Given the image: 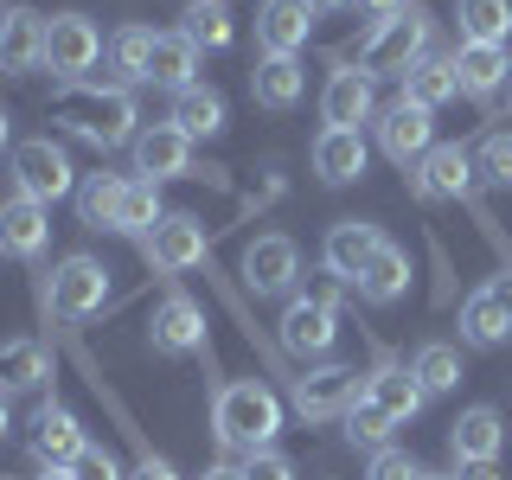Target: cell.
I'll return each mask as SVG.
<instances>
[{"label": "cell", "instance_id": "5b68a950", "mask_svg": "<svg viewBox=\"0 0 512 480\" xmlns=\"http://www.w3.org/2000/svg\"><path fill=\"white\" fill-rule=\"evenodd\" d=\"M333 340H340V295H333V288H308V295L288 301L282 346L295 352V359H320V352H333Z\"/></svg>", "mask_w": 512, "mask_h": 480}, {"label": "cell", "instance_id": "d4e9b609", "mask_svg": "<svg viewBox=\"0 0 512 480\" xmlns=\"http://www.w3.org/2000/svg\"><path fill=\"white\" fill-rule=\"evenodd\" d=\"M461 96V77H455V58H416L410 71H404V103H416V109H429L436 116L442 103H455Z\"/></svg>", "mask_w": 512, "mask_h": 480}, {"label": "cell", "instance_id": "9a60e30c", "mask_svg": "<svg viewBox=\"0 0 512 480\" xmlns=\"http://www.w3.org/2000/svg\"><path fill=\"white\" fill-rule=\"evenodd\" d=\"M45 64V13L32 7H7L0 13V71L7 77H26Z\"/></svg>", "mask_w": 512, "mask_h": 480}, {"label": "cell", "instance_id": "ac0fdd59", "mask_svg": "<svg viewBox=\"0 0 512 480\" xmlns=\"http://www.w3.org/2000/svg\"><path fill=\"white\" fill-rule=\"evenodd\" d=\"M45 244H52V205L13 192V199L0 205V256H26V263H32Z\"/></svg>", "mask_w": 512, "mask_h": 480}, {"label": "cell", "instance_id": "2e32d148", "mask_svg": "<svg viewBox=\"0 0 512 480\" xmlns=\"http://www.w3.org/2000/svg\"><path fill=\"white\" fill-rule=\"evenodd\" d=\"M135 173L141 180H180V173H192V141L180 135L173 122H154L135 135Z\"/></svg>", "mask_w": 512, "mask_h": 480}, {"label": "cell", "instance_id": "bcb514c9", "mask_svg": "<svg viewBox=\"0 0 512 480\" xmlns=\"http://www.w3.org/2000/svg\"><path fill=\"white\" fill-rule=\"evenodd\" d=\"M493 295H500V301H506V314H512V269H506V276H493Z\"/></svg>", "mask_w": 512, "mask_h": 480}, {"label": "cell", "instance_id": "681fc988", "mask_svg": "<svg viewBox=\"0 0 512 480\" xmlns=\"http://www.w3.org/2000/svg\"><path fill=\"white\" fill-rule=\"evenodd\" d=\"M7 141H13V122H7V109H0V154H7Z\"/></svg>", "mask_w": 512, "mask_h": 480}, {"label": "cell", "instance_id": "f907efd6", "mask_svg": "<svg viewBox=\"0 0 512 480\" xmlns=\"http://www.w3.org/2000/svg\"><path fill=\"white\" fill-rule=\"evenodd\" d=\"M39 480H77L71 468H39Z\"/></svg>", "mask_w": 512, "mask_h": 480}, {"label": "cell", "instance_id": "8992f818", "mask_svg": "<svg viewBox=\"0 0 512 480\" xmlns=\"http://www.w3.org/2000/svg\"><path fill=\"white\" fill-rule=\"evenodd\" d=\"M103 58V32H96L84 13H52L45 20V71L64 77V84H84V71Z\"/></svg>", "mask_w": 512, "mask_h": 480}, {"label": "cell", "instance_id": "f1b7e54d", "mask_svg": "<svg viewBox=\"0 0 512 480\" xmlns=\"http://www.w3.org/2000/svg\"><path fill=\"white\" fill-rule=\"evenodd\" d=\"M301 90H308V71H301V58H263L250 71V96L263 109H295Z\"/></svg>", "mask_w": 512, "mask_h": 480}, {"label": "cell", "instance_id": "ffe728a7", "mask_svg": "<svg viewBox=\"0 0 512 480\" xmlns=\"http://www.w3.org/2000/svg\"><path fill=\"white\" fill-rule=\"evenodd\" d=\"M148 340H154V352H199L205 346V308L192 295H167L148 320Z\"/></svg>", "mask_w": 512, "mask_h": 480}, {"label": "cell", "instance_id": "db71d44e", "mask_svg": "<svg viewBox=\"0 0 512 480\" xmlns=\"http://www.w3.org/2000/svg\"><path fill=\"white\" fill-rule=\"evenodd\" d=\"M506 84H512V77H506Z\"/></svg>", "mask_w": 512, "mask_h": 480}, {"label": "cell", "instance_id": "8fae6325", "mask_svg": "<svg viewBox=\"0 0 512 480\" xmlns=\"http://www.w3.org/2000/svg\"><path fill=\"white\" fill-rule=\"evenodd\" d=\"M416 199H468V186H474V160L468 148H455V141H442V148H429L416 167L404 173Z\"/></svg>", "mask_w": 512, "mask_h": 480}, {"label": "cell", "instance_id": "4fadbf2b", "mask_svg": "<svg viewBox=\"0 0 512 480\" xmlns=\"http://www.w3.org/2000/svg\"><path fill=\"white\" fill-rule=\"evenodd\" d=\"M320 116L327 128H359L378 116V77H365L359 64H346V71L327 77V90H320Z\"/></svg>", "mask_w": 512, "mask_h": 480}, {"label": "cell", "instance_id": "60d3db41", "mask_svg": "<svg viewBox=\"0 0 512 480\" xmlns=\"http://www.w3.org/2000/svg\"><path fill=\"white\" fill-rule=\"evenodd\" d=\"M365 480H423V468H416L404 448H378V455H372V474H365Z\"/></svg>", "mask_w": 512, "mask_h": 480}, {"label": "cell", "instance_id": "5bb4252c", "mask_svg": "<svg viewBox=\"0 0 512 480\" xmlns=\"http://www.w3.org/2000/svg\"><path fill=\"white\" fill-rule=\"evenodd\" d=\"M314 32V7L308 0H263L256 7V45L263 58H295Z\"/></svg>", "mask_w": 512, "mask_h": 480}, {"label": "cell", "instance_id": "d590c367", "mask_svg": "<svg viewBox=\"0 0 512 480\" xmlns=\"http://www.w3.org/2000/svg\"><path fill=\"white\" fill-rule=\"evenodd\" d=\"M391 429H397V423H391V416H384L365 391L352 397V410H346V442H352V448H372V455H378V448H391Z\"/></svg>", "mask_w": 512, "mask_h": 480}, {"label": "cell", "instance_id": "4dcf8cb0", "mask_svg": "<svg viewBox=\"0 0 512 480\" xmlns=\"http://www.w3.org/2000/svg\"><path fill=\"white\" fill-rule=\"evenodd\" d=\"M352 288H359V301H378V308H384V301H397L410 288V256L397 250V244H378L372 263H365V276L352 282Z\"/></svg>", "mask_w": 512, "mask_h": 480}, {"label": "cell", "instance_id": "52a82bcc", "mask_svg": "<svg viewBox=\"0 0 512 480\" xmlns=\"http://www.w3.org/2000/svg\"><path fill=\"white\" fill-rule=\"evenodd\" d=\"M103 301H109V269L96 263V256H64V263L52 269L58 320H90V314H103Z\"/></svg>", "mask_w": 512, "mask_h": 480}, {"label": "cell", "instance_id": "c3c4849f", "mask_svg": "<svg viewBox=\"0 0 512 480\" xmlns=\"http://www.w3.org/2000/svg\"><path fill=\"white\" fill-rule=\"evenodd\" d=\"M314 13H340V7H352V0H308Z\"/></svg>", "mask_w": 512, "mask_h": 480}, {"label": "cell", "instance_id": "d6986e66", "mask_svg": "<svg viewBox=\"0 0 512 480\" xmlns=\"http://www.w3.org/2000/svg\"><path fill=\"white\" fill-rule=\"evenodd\" d=\"M378 244H384V237H378V224L340 218V224L327 231V244H320V263H327V276H340V282H359Z\"/></svg>", "mask_w": 512, "mask_h": 480}, {"label": "cell", "instance_id": "836d02e7", "mask_svg": "<svg viewBox=\"0 0 512 480\" xmlns=\"http://www.w3.org/2000/svg\"><path fill=\"white\" fill-rule=\"evenodd\" d=\"M410 372H416V384H423L429 397H442V391H455V384H461V352L448 346V340H423V346H416V359H410Z\"/></svg>", "mask_w": 512, "mask_h": 480}, {"label": "cell", "instance_id": "7a4b0ae2", "mask_svg": "<svg viewBox=\"0 0 512 480\" xmlns=\"http://www.w3.org/2000/svg\"><path fill=\"white\" fill-rule=\"evenodd\" d=\"M276 429H282V404H276L269 384L237 378V384H224V391L212 397V436L224 448H237V455L269 448V442H276Z\"/></svg>", "mask_w": 512, "mask_h": 480}, {"label": "cell", "instance_id": "44dd1931", "mask_svg": "<svg viewBox=\"0 0 512 480\" xmlns=\"http://www.w3.org/2000/svg\"><path fill=\"white\" fill-rule=\"evenodd\" d=\"M500 442H506V429H500V410L493 404H468L448 423V455L455 461H493Z\"/></svg>", "mask_w": 512, "mask_h": 480}, {"label": "cell", "instance_id": "cb8c5ba5", "mask_svg": "<svg viewBox=\"0 0 512 480\" xmlns=\"http://www.w3.org/2000/svg\"><path fill=\"white\" fill-rule=\"evenodd\" d=\"M192 77H199V45L186 39V32H154V52H148V84L160 90H192Z\"/></svg>", "mask_w": 512, "mask_h": 480}, {"label": "cell", "instance_id": "1f68e13d", "mask_svg": "<svg viewBox=\"0 0 512 480\" xmlns=\"http://www.w3.org/2000/svg\"><path fill=\"white\" fill-rule=\"evenodd\" d=\"M160 218H167V212H160V199H154V180H122L109 231H116V237H148Z\"/></svg>", "mask_w": 512, "mask_h": 480}, {"label": "cell", "instance_id": "484cf974", "mask_svg": "<svg viewBox=\"0 0 512 480\" xmlns=\"http://www.w3.org/2000/svg\"><path fill=\"white\" fill-rule=\"evenodd\" d=\"M167 122L180 128L186 141H212V135H224L231 109H224V96H218V90L192 84V90H180V96H173V116H167Z\"/></svg>", "mask_w": 512, "mask_h": 480}, {"label": "cell", "instance_id": "7dc6e473", "mask_svg": "<svg viewBox=\"0 0 512 480\" xmlns=\"http://www.w3.org/2000/svg\"><path fill=\"white\" fill-rule=\"evenodd\" d=\"M199 480H244V468H205Z\"/></svg>", "mask_w": 512, "mask_h": 480}, {"label": "cell", "instance_id": "277c9868", "mask_svg": "<svg viewBox=\"0 0 512 480\" xmlns=\"http://www.w3.org/2000/svg\"><path fill=\"white\" fill-rule=\"evenodd\" d=\"M13 192H20V199H39V205L71 199V192H77V167H71V154H64L52 135L20 141V148H13Z\"/></svg>", "mask_w": 512, "mask_h": 480}, {"label": "cell", "instance_id": "ba28073f", "mask_svg": "<svg viewBox=\"0 0 512 480\" xmlns=\"http://www.w3.org/2000/svg\"><path fill=\"white\" fill-rule=\"evenodd\" d=\"M141 256H148L160 276H186V269L205 263V224L186 218V212H167L148 237H141Z\"/></svg>", "mask_w": 512, "mask_h": 480}, {"label": "cell", "instance_id": "8d00e7d4", "mask_svg": "<svg viewBox=\"0 0 512 480\" xmlns=\"http://www.w3.org/2000/svg\"><path fill=\"white\" fill-rule=\"evenodd\" d=\"M116 192H122L116 173H90V180H77V218H84L90 231H109V218H116Z\"/></svg>", "mask_w": 512, "mask_h": 480}, {"label": "cell", "instance_id": "e0dca14e", "mask_svg": "<svg viewBox=\"0 0 512 480\" xmlns=\"http://www.w3.org/2000/svg\"><path fill=\"white\" fill-rule=\"evenodd\" d=\"M84 429H77V416L64 404H45L32 416V461L39 468H77V455H84Z\"/></svg>", "mask_w": 512, "mask_h": 480}, {"label": "cell", "instance_id": "7c38bea8", "mask_svg": "<svg viewBox=\"0 0 512 480\" xmlns=\"http://www.w3.org/2000/svg\"><path fill=\"white\" fill-rule=\"evenodd\" d=\"M359 372L352 365H320V372L295 378V410L308 416V423H333V416L352 410V397H359Z\"/></svg>", "mask_w": 512, "mask_h": 480}, {"label": "cell", "instance_id": "3957f363", "mask_svg": "<svg viewBox=\"0 0 512 480\" xmlns=\"http://www.w3.org/2000/svg\"><path fill=\"white\" fill-rule=\"evenodd\" d=\"M416 58H429V13L423 7H404V13H391V20H378L359 45L365 77H404Z\"/></svg>", "mask_w": 512, "mask_h": 480}, {"label": "cell", "instance_id": "30bf717a", "mask_svg": "<svg viewBox=\"0 0 512 480\" xmlns=\"http://www.w3.org/2000/svg\"><path fill=\"white\" fill-rule=\"evenodd\" d=\"M237 276H244V288H256V295H288L295 276H301V256H295V244H288L282 231H269V237H250L244 244Z\"/></svg>", "mask_w": 512, "mask_h": 480}, {"label": "cell", "instance_id": "603a6c76", "mask_svg": "<svg viewBox=\"0 0 512 480\" xmlns=\"http://www.w3.org/2000/svg\"><path fill=\"white\" fill-rule=\"evenodd\" d=\"M365 135L359 128H320V141H314V173L327 186H352L365 173Z\"/></svg>", "mask_w": 512, "mask_h": 480}, {"label": "cell", "instance_id": "ab89813d", "mask_svg": "<svg viewBox=\"0 0 512 480\" xmlns=\"http://www.w3.org/2000/svg\"><path fill=\"white\" fill-rule=\"evenodd\" d=\"M244 480H295V461L276 448H256V455H244Z\"/></svg>", "mask_w": 512, "mask_h": 480}, {"label": "cell", "instance_id": "d6a6232c", "mask_svg": "<svg viewBox=\"0 0 512 480\" xmlns=\"http://www.w3.org/2000/svg\"><path fill=\"white\" fill-rule=\"evenodd\" d=\"M461 39L468 45H506L512 32V0H461Z\"/></svg>", "mask_w": 512, "mask_h": 480}, {"label": "cell", "instance_id": "ee69618b", "mask_svg": "<svg viewBox=\"0 0 512 480\" xmlns=\"http://www.w3.org/2000/svg\"><path fill=\"white\" fill-rule=\"evenodd\" d=\"M352 7H359V13H372V26H378V20H391V13H404L410 0H352Z\"/></svg>", "mask_w": 512, "mask_h": 480}, {"label": "cell", "instance_id": "83f0119b", "mask_svg": "<svg viewBox=\"0 0 512 480\" xmlns=\"http://www.w3.org/2000/svg\"><path fill=\"white\" fill-rule=\"evenodd\" d=\"M455 77H461V96H493L512 77V58H506V45H468L461 39V52H455Z\"/></svg>", "mask_w": 512, "mask_h": 480}, {"label": "cell", "instance_id": "9c48e42d", "mask_svg": "<svg viewBox=\"0 0 512 480\" xmlns=\"http://www.w3.org/2000/svg\"><path fill=\"white\" fill-rule=\"evenodd\" d=\"M372 128H378V148L397 160V167H416L429 148H436V122H429V109H416V103H404L397 96L391 109H378L372 116Z\"/></svg>", "mask_w": 512, "mask_h": 480}, {"label": "cell", "instance_id": "4316f807", "mask_svg": "<svg viewBox=\"0 0 512 480\" xmlns=\"http://www.w3.org/2000/svg\"><path fill=\"white\" fill-rule=\"evenodd\" d=\"M461 340L468 346H506L512 340V314H506V301L493 295V282L461 301Z\"/></svg>", "mask_w": 512, "mask_h": 480}, {"label": "cell", "instance_id": "7402d4cb", "mask_svg": "<svg viewBox=\"0 0 512 480\" xmlns=\"http://www.w3.org/2000/svg\"><path fill=\"white\" fill-rule=\"evenodd\" d=\"M359 391L372 397V404H378L384 416H391V423H410V416L429 404V391H423V384H416V372H410V365H391V359H384L378 372L359 384Z\"/></svg>", "mask_w": 512, "mask_h": 480}, {"label": "cell", "instance_id": "f35d334b", "mask_svg": "<svg viewBox=\"0 0 512 480\" xmlns=\"http://www.w3.org/2000/svg\"><path fill=\"white\" fill-rule=\"evenodd\" d=\"M480 167H487V180L512 186V128H493V135L480 141Z\"/></svg>", "mask_w": 512, "mask_h": 480}, {"label": "cell", "instance_id": "e575fe53", "mask_svg": "<svg viewBox=\"0 0 512 480\" xmlns=\"http://www.w3.org/2000/svg\"><path fill=\"white\" fill-rule=\"evenodd\" d=\"M148 52H154V32L148 26H122L116 39H109V71H116V84H148Z\"/></svg>", "mask_w": 512, "mask_h": 480}, {"label": "cell", "instance_id": "74e56055", "mask_svg": "<svg viewBox=\"0 0 512 480\" xmlns=\"http://www.w3.org/2000/svg\"><path fill=\"white\" fill-rule=\"evenodd\" d=\"M186 39L192 45H212V52H218V45H231V7H224V0H192V7H186Z\"/></svg>", "mask_w": 512, "mask_h": 480}, {"label": "cell", "instance_id": "f6af8a7d", "mask_svg": "<svg viewBox=\"0 0 512 480\" xmlns=\"http://www.w3.org/2000/svg\"><path fill=\"white\" fill-rule=\"evenodd\" d=\"M455 480H500V468H493V461H455Z\"/></svg>", "mask_w": 512, "mask_h": 480}, {"label": "cell", "instance_id": "b9f144b4", "mask_svg": "<svg viewBox=\"0 0 512 480\" xmlns=\"http://www.w3.org/2000/svg\"><path fill=\"white\" fill-rule=\"evenodd\" d=\"M71 474H77V480H128V474L116 468V455H109V448H96V442L84 448V455H77V468H71Z\"/></svg>", "mask_w": 512, "mask_h": 480}, {"label": "cell", "instance_id": "7bdbcfd3", "mask_svg": "<svg viewBox=\"0 0 512 480\" xmlns=\"http://www.w3.org/2000/svg\"><path fill=\"white\" fill-rule=\"evenodd\" d=\"M128 480H180V474H173V468H167L160 455H141L135 468H128Z\"/></svg>", "mask_w": 512, "mask_h": 480}, {"label": "cell", "instance_id": "f5cc1de1", "mask_svg": "<svg viewBox=\"0 0 512 480\" xmlns=\"http://www.w3.org/2000/svg\"><path fill=\"white\" fill-rule=\"evenodd\" d=\"M423 480H442V474H423Z\"/></svg>", "mask_w": 512, "mask_h": 480}, {"label": "cell", "instance_id": "6da1fadb", "mask_svg": "<svg viewBox=\"0 0 512 480\" xmlns=\"http://www.w3.org/2000/svg\"><path fill=\"white\" fill-rule=\"evenodd\" d=\"M52 116L71 128L77 141H90V148H135V135H141L135 96L122 84H64L52 96Z\"/></svg>", "mask_w": 512, "mask_h": 480}, {"label": "cell", "instance_id": "f546056e", "mask_svg": "<svg viewBox=\"0 0 512 480\" xmlns=\"http://www.w3.org/2000/svg\"><path fill=\"white\" fill-rule=\"evenodd\" d=\"M52 378V352L39 340H0V391H39Z\"/></svg>", "mask_w": 512, "mask_h": 480}, {"label": "cell", "instance_id": "816d5d0a", "mask_svg": "<svg viewBox=\"0 0 512 480\" xmlns=\"http://www.w3.org/2000/svg\"><path fill=\"white\" fill-rule=\"evenodd\" d=\"M0 436H7V391H0Z\"/></svg>", "mask_w": 512, "mask_h": 480}]
</instances>
